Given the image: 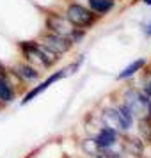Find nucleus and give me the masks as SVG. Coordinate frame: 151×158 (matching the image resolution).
Segmentation results:
<instances>
[{"instance_id": "obj_1", "label": "nucleus", "mask_w": 151, "mask_h": 158, "mask_svg": "<svg viewBox=\"0 0 151 158\" xmlns=\"http://www.w3.org/2000/svg\"><path fill=\"white\" fill-rule=\"evenodd\" d=\"M124 107L132 114V117L135 115L139 119H151V100L137 91H130L126 94Z\"/></svg>"}, {"instance_id": "obj_2", "label": "nucleus", "mask_w": 151, "mask_h": 158, "mask_svg": "<svg viewBox=\"0 0 151 158\" xmlns=\"http://www.w3.org/2000/svg\"><path fill=\"white\" fill-rule=\"evenodd\" d=\"M132 114H130L126 107H121L119 110L115 108H108L105 112V121L110 124V128H117V130H128L132 126Z\"/></svg>"}, {"instance_id": "obj_3", "label": "nucleus", "mask_w": 151, "mask_h": 158, "mask_svg": "<svg viewBox=\"0 0 151 158\" xmlns=\"http://www.w3.org/2000/svg\"><path fill=\"white\" fill-rule=\"evenodd\" d=\"M23 52H25V55L30 59H36V60H39L41 64L44 66H50L55 62V53L53 52H50L46 46H39V44L36 43H23Z\"/></svg>"}, {"instance_id": "obj_4", "label": "nucleus", "mask_w": 151, "mask_h": 158, "mask_svg": "<svg viewBox=\"0 0 151 158\" xmlns=\"http://www.w3.org/2000/svg\"><path fill=\"white\" fill-rule=\"evenodd\" d=\"M68 22L75 23V25H78V27H87V25H91L94 20V15L91 11H87L86 7H82V6H69L68 7Z\"/></svg>"}, {"instance_id": "obj_5", "label": "nucleus", "mask_w": 151, "mask_h": 158, "mask_svg": "<svg viewBox=\"0 0 151 158\" xmlns=\"http://www.w3.org/2000/svg\"><path fill=\"white\" fill-rule=\"evenodd\" d=\"M75 69H77V64H75V66H71V68H66V69H62V71L55 73V75H52L50 78H48V80H44V82H43V84H41L39 87H34V89H32V91H30V93L27 94L25 98H23V101H22V103L25 105V103H29V101H32V100H34V98H36V96H37L39 93H43V91H46V89H48V87H50L52 84H53V82H57V80H61L62 77H66L68 73H73Z\"/></svg>"}, {"instance_id": "obj_6", "label": "nucleus", "mask_w": 151, "mask_h": 158, "mask_svg": "<svg viewBox=\"0 0 151 158\" xmlns=\"http://www.w3.org/2000/svg\"><path fill=\"white\" fill-rule=\"evenodd\" d=\"M44 46L53 53H64L71 48V41L64 36H46L44 37Z\"/></svg>"}, {"instance_id": "obj_7", "label": "nucleus", "mask_w": 151, "mask_h": 158, "mask_svg": "<svg viewBox=\"0 0 151 158\" xmlns=\"http://www.w3.org/2000/svg\"><path fill=\"white\" fill-rule=\"evenodd\" d=\"M115 140H117V131L114 128H110V126L103 128L98 133V137H96V144H98V148H101V149H107L110 146H114Z\"/></svg>"}, {"instance_id": "obj_8", "label": "nucleus", "mask_w": 151, "mask_h": 158, "mask_svg": "<svg viewBox=\"0 0 151 158\" xmlns=\"http://www.w3.org/2000/svg\"><path fill=\"white\" fill-rule=\"evenodd\" d=\"M48 27H50L57 36H66V34H71V25L66 22L64 18H59V16H50L48 18Z\"/></svg>"}, {"instance_id": "obj_9", "label": "nucleus", "mask_w": 151, "mask_h": 158, "mask_svg": "<svg viewBox=\"0 0 151 158\" xmlns=\"http://www.w3.org/2000/svg\"><path fill=\"white\" fill-rule=\"evenodd\" d=\"M89 6L93 7V11H96V13H107V11H110L112 9V6H114V0H89Z\"/></svg>"}, {"instance_id": "obj_10", "label": "nucleus", "mask_w": 151, "mask_h": 158, "mask_svg": "<svg viewBox=\"0 0 151 158\" xmlns=\"http://www.w3.org/2000/svg\"><path fill=\"white\" fill-rule=\"evenodd\" d=\"M144 64H146V60H144V59H141V60H135V62H132L128 68H124V69L119 73V77H117V78L123 80V78H128V77H132V75H135V73L139 71V69H141Z\"/></svg>"}, {"instance_id": "obj_11", "label": "nucleus", "mask_w": 151, "mask_h": 158, "mask_svg": "<svg viewBox=\"0 0 151 158\" xmlns=\"http://www.w3.org/2000/svg\"><path fill=\"white\" fill-rule=\"evenodd\" d=\"M139 133L144 142H151V121L149 119H139Z\"/></svg>"}, {"instance_id": "obj_12", "label": "nucleus", "mask_w": 151, "mask_h": 158, "mask_svg": "<svg viewBox=\"0 0 151 158\" xmlns=\"http://www.w3.org/2000/svg\"><path fill=\"white\" fill-rule=\"evenodd\" d=\"M13 96H15V93H13L11 85L7 84V80L0 77V100L2 101H13Z\"/></svg>"}, {"instance_id": "obj_13", "label": "nucleus", "mask_w": 151, "mask_h": 158, "mask_svg": "<svg viewBox=\"0 0 151 158\" xmlns=\"http://www.w3.org/2000/svg\"><path fill=\"white\" fill-rule=\"evenodd\" d=\"M124 149L128 151V153H132V155L139 156V155L142 153L141 140H137V139H126V140H124Z\"/></svg>"}, {"instance_id": "obj_14", "label": "nucleus", "mask_w": 151, "mask_h": 158, "mask_svg": "<svg viewBox=\"0 0 151 158\" xmlns=\"http://www.w3.org/2000/svg\"><path fill=\"white\" fill-rule=\"evenodd\" d=\"M16 69H18L16 73H18L22 78H25V80H34V78H37V77H39V73H37L36 69H32V68H29V66H25V64L18 66Z\"/></svg>"}, {"instance_id": "obj_15", "label": "nucleus", "mask_w": 151, "mask_h": 158, "mask_svg": "<svg viewBox=\"0 0 151 158\" xmlns=\"http://www.w3.org/2000/svg\"><path fill=\"white\" fill-rule=\"evenodd\" d=\"M82 148H84V151H86L87 155H91V156H96L98 155V144H96V140H84L82 142Z\"/></svg>"}, {"instance_id": "obj_16", "label": "nucleus", "mask_w": 151, "mask_h": 158, "mask_svg": "<svg viewBox=\"0 0 151 158\" xmlns=\"http://www.w3.org/2000/svg\"><path fill=\"white\" fill-rule=\"evenodd\" d=\"M142 29H144V32L148 34V36H151V20H148V22L142 25Z\"/></svg>"}, {"instance_id": "obj_17", "label": "nucleus", "mask_w": 151, "mask_h": 158, "mask_svg": "<svg viewBox=\"0 0 151 158\" xmlns=\"http://www.w3.org/2000/svg\"><path fill=\"white\" fill-rule=\"evenodd\" d=\"M146 94H148V98L151 100V82H148V84H146Z\"/></svg>"}, {"instance_id": "obj_18", "label": "nucleus", "mask_w": 151, "mask_h": 158, "mask_svg": "<svg viewBox=\"0 0 151 158\" xmlns=\"http://www.w3.org/2000/svg\"><path fill=\"white\" fill-rule=\"evenodd\" d=\"M144 2H146V4H148V6H151V0H144Z\"/></svg>"}, {"instance_id": "obj_19", "label": "nucleus", "mask_w": 151, "mask_h": 158, "mask_svg": "<svg viewBox=\"0 0 151 158\" xmlns=\"http://www.w3.org/2000/svg\"><path fill=\"white\" fill-rule=\"evenodd\" d=\"M98 158H101V156H98Z\"/></svg>"}]
</instances>
